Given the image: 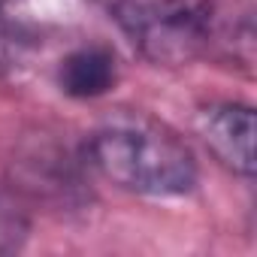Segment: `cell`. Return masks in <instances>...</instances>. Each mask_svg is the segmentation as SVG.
Returning a JSON list of instances; mask_svg holds the SVG:
<instances>
[{
  "mask_svg": "<svg viewBox=\"0 0 257 257\" xmlns=\"http://www.w3.org/2000/svg\"><path fill=\"white\" fill-rule=\"evenodd\" d=\"M88 155L112 185L140 197H188L200 182L194 152L149 118H112L100 124L88 140Z\"/></svg>",
  "mask_w": 257,
  "mask_h": 257,
  "instance_id": "cell-1",
  "label": "cell"
},
{
  "mask_svg": "<svg viewBox=\"0 0 257 257\" xmlns=\"http://www.w3.org/2000/svg\"><path fill=\"white\" fill-rule=\"evenodd\" d=\"M109 16L131 43L164 67L194 61L212 40V0H115Z\"/></svg>",
  "mask_w": 257,
  "mask_h": 257,
  "instance_id": "cell-2",
  "label": "cell"
},
{
  "mask_svg": "<svg viewBox=\"0 0 257 257\" xmlns=\"http://www.w3.org/2000/svg\"><path fill=\"white\" fill-rule=\"evenodd\" d=\"M197 134L206 149L230 173L251 179L254 176V137L257 121L254 109L245 103H215L197 115Z\"/></svg>",
  "mask_w": 257,
  "mask_h": 257,
  "instance_id": "cell-3",
  "label": "cell"
},
{
  "mask_svg": "<svg viewBox=\"0 0 257 257\" xmlns=\"http://www.w3.org/2000/svg\"><path fill=\"white\" fill-rule=\"evenodd\" d=\"M118 58L109 46H82L70 52L58 67V85L67 97L94 100L115 88Z\"/></svg>",
  "mask_w": 257,
  "mask_h": 257,
  "instance_id": "cell-4",
  "label": "cell"
},
{
  "mask_svg": "<svg viewBox=\"0 0 257 257\" xmlns=\"http://www.w3.org/2000/svg\"><path fill=\"white\" fill-rule=\"evenodd\" d=\"M31 233V218L16 191L0 188V254H16L25 248Z\"/></svg>",
  "mask_w": 257,
  "mask_h": 257,
  "instance_id": "cell-5",
  "label": "cell"
},
{
  "mask_svg": "<svg viewBox=\"0 0 257 257\" xmlns=\"http://www.w3.org/2000/svg\"><path fill=\"white\" fill-rule=\"evenodd\" d=\"M94 4H100V7H103V10H109V7H112V4H115V0H94Z\"/></svg>",
  "mask_w": 257,
  "mask_h": 257,
  "instance_id": "cell-6",
  "label": "cell"
},
{
  "mask_svg": "<svg viewBox=\"0 0 257 257\" xmlns=\"http://www.w3.org/2000/svg\"><path fill=\"white\" fill-rule=\"evenodd\" d=\"M4 4H7V0H0V7H4Z\"/></svg>",
  "mask_w": 257,
  "mask_h": 257,
  "instance_id": "cell-7",
  "label": "cell"
}]
</instances>
